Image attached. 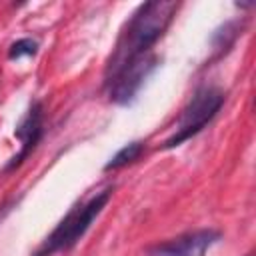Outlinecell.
Returning a JSON list of instances; mask_svg holds the SVG:
<instances>
[{
	"instance_id": "6da1fadb",
	"label": "cell",
	"mask_w": 256,
	"mask_h": 256,
	"mask_svg": "<svg viewBox=\"0 0 256 256\" xmlns=\"http://www.w3.org/2000/svg\"><path fill=\"white\" fill-rule=\"evenodd\" d=\"M178 10L176 2L156 0L144 2L128 20L124 32L120 34L104 70V82L118 74L126 64L152 52V46L164 36L166 28L170 26L174 14Z\"/></svg>"
},
{
	"instance_id": "7a4b0ae2",
	"label": "cell",
	"mask_w": 256,
	"mask_h": 256,
	"mask_svg": "<svg viewBox=\"0 0 256 256\" xmlns=\"http://www.w3.org/2000/svg\"><path fill=\"white\" fill-rule=\"evenodd\" d=\"M112 196V188L100 190L90 196L86 202L76 204L70 212L58 222V226L44 238V242L34 250L32 256H54L56 252H66L78 244V240L88 232L96 216L104 210Z\"/></svg>"
},
{
	"instance_id": "3957f363",
	"label": "cell",
	"mask_w": 256,
	"mask_h": 256,
	"mask_svg": "<svg viewBox=\"0 0 256 256\" xmlns=\"http://www.w3.org/2000/svg\"><path fill=\"white\" fill-rule=\"evenodd\" d=\"M224 100H226V94L220 88L200 86L194 92V96L190 98V102L182 108L178 122H176V130L170 138L164 140L162 148L164 150L176 148L182 142L196 136L198 132H202L206 128V124H210L214 120V116L220 112V108L224 106Z\"/></svg>"
},
{
	"instance_id": "277c9868",
	"label": "cell",
	"mask_w": 256,
	"mask_h": 256,
	"mask_svg": "<svg viewBox=\"0 0 256 256\" xmlns=\"http://www.w3.org/2000/svg\"><path fill=\"white\" fill-rule=\"evenodd\" d=\"M158 64H160V58L154 52L138 56L136 60L126 64L118 74H114L110 80L104 82L108 88L110 102L120 104V106L130 104L136 98V94L140 92V88L144 86V82L148 80V76L156 70Z\"/></svg>"
},
{
	"instance_id": "5b68a950",
	"label": "cell",
	"mask_w": 256,
	"mask_h": 256,
	"mask_svg": "<svg viewBox=\"0 0 256 256\" xmlns=\"http://www.w3.org/2000/svg\"><path fill=\"white\" fill-rule=\"evenodd\" d=\"M220 232L212 228H202L194 232L180 234L166 242H158L146 250L148 256H204L212 244L220 240Z\"/></svg>"
},
{
	"instance_id": "8992f818",
	"label": "cell",
	"mask_w": 256,
	"mask_h": 256,
	"mask_svg": "<svg viewBox=\"0 0 256 256\" xmlns=\"http://www.w3.org/2000/svg\"><path fill=\"white\" fill-rule=\"evenodd\" d=\"M44 134V110H42V104L36 100L30 104L26 116L20 120V124L16 126L14 130V136L20 140V150L10 158V162L4 166V172H12L16 170L30 154L32 150L36 148V144L40 142Z\"/></svg>"
},
{
	"instance_id": "52a82bcc",
	"label": "cell",
	"mask_w": 256,
	"mask_h": 256,
	"mask_svg": "<svg viewBox=\"0 0 256 256\" xmlns=\"http://www.w3.org/2000/svg\"><path fill=\"white\" fill-rule=\"evenodd\" d=\"M144 152V142L142 140H136V142H130L126 146H122L106 164H104V170L110 172V170H118L126 164H132L134 160H138Z\"/></svg>"
},
{
	"instance_id": "ba28073f",
	"label": "cell",
	"mask_w": 256,
	"mask_h": 256,
	"mask_svg": "<svg viewBox=\"0 0 256 256\" xmlns=\"http://www.w3.org/2000/svg\"><path fill=\"white\" fill-rule=\"evenodd\" d=\"M238 32H240V24H238V22H228V24H224L220 30L214 32L212 44H214V50L218 52L216 58H220L222 54H226V52L230 50V46H232V44L236 42V38H238Z\"/></svg>"
},
{
	"instance_id": "9c48e42d",
	"label": "cell",
	"mask_w": 256,
	"mask_h": 256,
	"mask_svg": "<svg viewBox=\"0 0 256 256\" xmlns=\"http://www.w3.org/2000/svg\"><path fill=\"white\" fill-rule=\"evenodd\" d=\"M38 52V42L32 38H20L16 42L10 44L8 48V58L10 60H18L22 56H34Z\"/></svg>"
},
{
	"instance_id": "30bf717a",
	"label": "cell",
	"mask_w": 256,
	"mask_h": 256,
	"mask_svg": "<svg viewBox=\"0 0 256 256\" xmlns=\"http://www.w3.org/2000/svg\"><path fill=\"white\" fill-rule=\"evenodd\" d=\"M246 256H252V254H246Z\"/></svg>"
}]
</instances>
